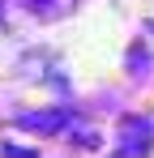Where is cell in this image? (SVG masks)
I'll use <instances>...</instances> for the list:
<instances>
[{
  "mask_svg": "<svg viewBox=\"0 0 154 158\" xmlns=\"http://www.w3.org/2000/svg\"><path fill=\"white\" fill-rule=\"evenodd\" d=\"M69 124V111H39V115H22V128H34V132H56Z\"/></svg>",
  "mask_w": 154,
  "mask_h": 158,
  "instance_id": "cell-1",
  "label": "cell"
},
{
  "mask_svg": "<svg viewBox=\"0 0 154 158\" xmlns=\"http://www.w3.org/2000/svg\"><path fill=\"white\" fill-rule=\"evenodd\" d=\"M4 154H9V158H34L30 150H13V145H4Z\"/></svg>",
  "mask_w": 154,
  "mask_h": 158,
  "instance_id": "cell-2",
  "label": "cell"
},
{
  "mask_svg": "<svg viewBox=\"0 0 154 158\" xmlns=\"http://www.w3.org/2000/svg\"><path fill=\"white\" fill-rule=\"evenodd\" d=\"M30 4H51V0H30Z\"/></svg>",
  "mask_w": 154,
  "mask_h": 158,
  "instance_id": "cell-3",
  "label": "cell"
}]
</instances>
